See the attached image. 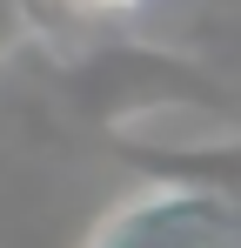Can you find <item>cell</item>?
I'll list each match as a JSON object with an SVG mask.
<instances>
[{
    "mask_svg": "<svg viewBox=\"0 0 241 248\" xmlns=\"http://www.w3.org/2000/svg\"><path fill=\"white\" fill-rule=\"evenodd\" d=\"M87 248H241V202L208 195V188L148 181L94 228Z\"/></svg>",
    "mask_w": 241,
    "mask_h": 248,
    "instance_id": "obj_1",
    "label": "cell"
},
{
    "mask_svg": "<svg viewBox=\"0 0 241 248\" xmlns=\"http://www.w3.org/2000/svg\"><path fill=\"white\" fill-rule=\"evenodd\" d=\"M74 20H87V27H120V20H134L148 0H60Z\"/></svg>",
    "mask_w": 241,
    "mask_h": 248,
    "instance_id": "obj_2",
    "label": "cell"
}]
</instances>
